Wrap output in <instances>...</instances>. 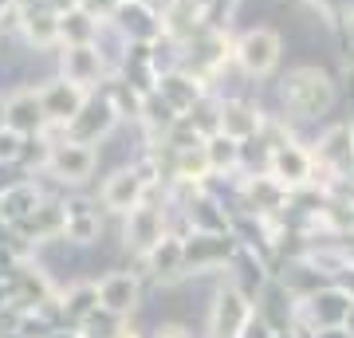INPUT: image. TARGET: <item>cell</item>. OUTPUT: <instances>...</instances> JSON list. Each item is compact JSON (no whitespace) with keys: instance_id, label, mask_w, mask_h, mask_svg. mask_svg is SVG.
<instances>
[{"instance_id":"6da1fadb","label":"cell","mask_w":354,"mask_h":338,"mask_svg":"<svg viewBox=\"0 0 354 338\" xmlns=\"http://www.w3.org/2000/svg\"><path fill=\"white\" fill-rule=\"evenodd\" d=\"M241 59L248 71H268L272 63H276V36H268V32H256V36L244 39L241 48Z\"/></svg>"}]
</instances>
